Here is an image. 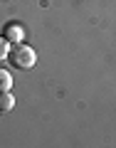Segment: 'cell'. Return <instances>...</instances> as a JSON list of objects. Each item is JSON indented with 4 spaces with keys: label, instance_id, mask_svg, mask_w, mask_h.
<instances>
[{
    "label": "cell",
    "instance_id": "3",
    "mask_svg": "<svg viewBox=\"0 0 116 148\" xmlns=\"http://www.w3.org/2000/svg\"><path fill=\"white\" fill-rule=\"evenodd\" d=\"M12 106H15V99H12V94H10V89L8 91H0V111L5 114V111H10Z\"/></svg>",
    "mask_w": 116,
    "mask_h": 148
},
{
    "label": "cell",
    "instance_id": "4",
    "mask_svg": "<svg viewBox=\"0 0 116 148\" xmlns=\"http://www.w3.org/2000/svg\"><path fill=\"white\" fill-rule=\"evenodd\" d=\"M10 86H12V77H10V72L0 67V91H8Z\"/></svg>",
    "mask_w": 116,
    "mask_h": 148
},
{
    "label": "cell",
    "instance_id": "5",
    "mask_svg": "<svg viewBox=\"0 0 116 148\" xmlns=\"http://www.w3.org/2000/svg\"><path fill=\"white\" fill-rule=\"evenodd\" d=\"M8 57V40L5 37H0V62Z\"/></svg>",
    "mask_w": 116,
    "mask_h": 148
},
{
    "label": "cell",
    "instance_id": "1",
    "mask_svg": "<svg viewBox=\"0 0 116 148\" xmlns=\"http://www.w3.org/2000/svg\"><path fill=\"white\" fill-rule=\"evenodd\" d=\"M10 62L15 64V67H20V69H30V67H35L37 54H35V49H32L30 45L17 42L15 47H12V52H10Z\"/></svg>",
    "mask_w": 116,
    "mask_h": 148
},
{
    "label": "cell",
    "instance_id": "2",
    "mask_svg": "<svg viewBox=\"0 0 116 148\" xmlns=\"http://www.w3.org/2000/svg\"><path fill=\"white\" fill-rule=\"evenodd\" d=\"M22 27H20V22H8L5 25V40L8 42H12V45H17V42H22Z\"/></svg>",
    "mask_w": 116,
    "mask_h": 148
}]
</instances>
